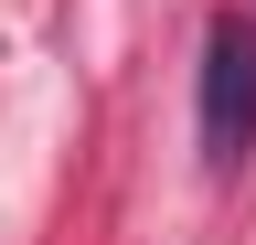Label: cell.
<instances>
[{"mask_svg":"<svg viewBox=\"0 0 256 245\" xmlns=\"http://www.w3.org/2000/svg\"><path fill=\"white\" fill-rule=\"evenodd\" d=\"M256 149V32L246 21H214L203 32V160H246Z\"/></svg>","mask_w":256,"mask_h":245,"instance_id":"cell-1","label":"cell"}]
</instances>
